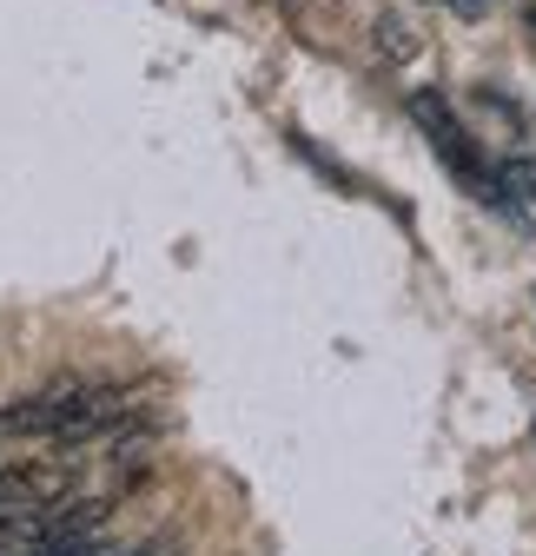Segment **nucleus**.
<instances>
[{"instance_id":"20e7f679","label":"nucleus","mask_w":536,"mask_h":556,"mask_svg":"<svg viewBox=\"0 0 536 556\" xmlns=\"http://www.w3.org/2000/svg\"><path fill=\"white\" fill-rule=\"evenodd\" d=\"M450 8H457V14H484V8H490V0H450Z\"/></svg>"},{"instance_id":"f257e3e1","label":"nucleus","mask_w":536,"mask_h":556,"mask_svg":"<svg viewBox=\"0 0 536 556\" xmlns=\"http://www.w3.org/2000/svg\"><path fill=\"white\" fill-rule=\"evenodd\" d=\"M411 119H418V132L431 139V153L457 173V186L463 192H477L484 205H510V192H503V166H490L484 153H477V139L463 132V119L450 113V100L444 93H411Z\"/></svg>"},{"instance_id":"7ed1b4c3","label":"nucleus","mask_w":536,"mask_h":556,"mask_svg":"<svg viewBox=\"0 0 536 556\" xmlns=\"http://www.w3.org/2000/svg\"><path fill=\"white\" fill-rule=\"evenodd\" d=\"M100 556H179L173 536H146V543H132V549H100Z\"/></svg>"},{"instance_id":"f03ea898","label":"nucleus","mask_w":536,"mask_h":556,"mask_svg":"<svg viewBox=\"0 0 536 556\" xmlns=\"http://www.w3.org/2000/svg\"><path fill=\"white\" fill-rule=\"evenodd\" d=\"M503 192H510V199H536V153L503 166Z\"/></svg>"}]
</instances>
